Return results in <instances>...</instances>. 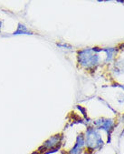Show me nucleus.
<instances>
[{"label": "nucleus", "mask_w": 124, "mask_h": 154, "mask_svg": "<svg viewBox=\"0 0 124 154\" xmlns=\"http://www.w3.org/2000/svg\"><path fill=\"white\" fill-rule=\"evenodd\" d=\"M84 138V144L89 149L94 150L102 145L101 135L94 130H88Z\"/></svg>", "instance_id": "f257e3e1"}, {"label": "nucleus", "mask_w": 124, "mask_h": 154, "mask_svg": "<svg viewBox=\"0 0 124 154\" xmlns=\"http://www.w3.org/2000/svg\"><path fill=\"white\" fill-rule=\"evenodd\" d=\"M61 144V136L60 135H54L51 138H49L46 141L43 143V145L39 148L40 152L47 151V150H52L59 147Z\"/></svg>", "instance_id": "f03ea898"}, {"label": "nucleus", "mask_w": 124, "mask_h": 154, "mask_svg": "<svg viewBox=\"0 0 124 154\" xmlns=\"http://www.w3.org/2000/svg\"><path fill=\"white\" fill-rule=\"evenodd\" d=\"M84 138L83 136H79L76 140V142L73 149L69 151V154H81L84 148Z\"/></svg>", "instance_id": "7ed1b4c3"}]
</instances>
